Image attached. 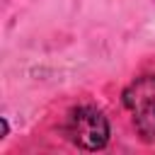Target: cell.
Here are the masks:
<instances>
[{"instance_id": "obj_1", "label": "cell", "mask_w": 155, "mask_h": 155, "mask_svg": "<svg viewBox=\"0 0 155 155\" xmlns=\"http://www.w3.org/2000/svg\"><path fill=\"white\" fill-rule=\"evenodd\" d=\"M63 133L65 138L80 148V150H104L111 136V126L109 119L102 109L92 107V104H82L68 111L65 124H63Z\"/></svg>"}, {"instance_id": "obj_2", "label": "cell", "mask_w": 155, "mask_h": 155, "mask_svg": "<svg viewBox=\"0 0 155 155\" xmlns=\"http://www.w3.org/2000/svg\"><path fill=\"white\" fill-rule=\"evenodd\" d=\"M121 104L131 116L138 138L155 143V73L133 78L121 92Z\"/></svg>"}, {"instance_id": "obj_3", "label": "cell", "mask_w": 155, "mask_h": 155, "mask_svg": "<svg viewBox=\"0 0 155 155\" xmlns=\"http://www.w3.org/2000/svg\"><path fill=\"white\" fill-rule=\"evenodd\" d=\"M0 126H2V136H0V140H5V138H7V133H10V124H7V119H5V116L0 119Z\"/></svg>"}]
</instances>
